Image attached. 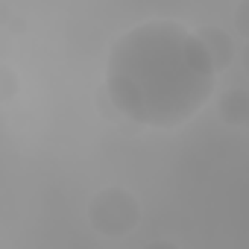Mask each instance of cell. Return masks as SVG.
Here are the masks:
<instances>
[{
  "mask_svg": "<svg viewBox=\"0 0 249 249\" xmlns=\"http://www.w3.org/2000/svg\"><path fill=\"white\" fill-rule=\"evenodd\" d=\"M114 108L138 126L176 129L214 91V62L202 38L176 21H147L123 33L106 65Z\"/></svg>",
  "mask_w": 249,
  "mask_h": 249,
  "instance_id": "cell-1",
  "label": "cell"
}]
</instances>
